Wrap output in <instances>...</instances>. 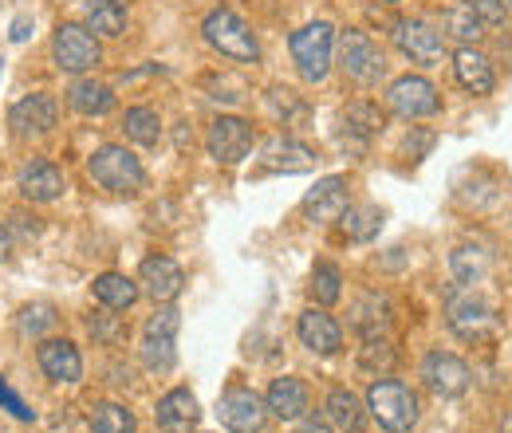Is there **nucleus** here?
Instances as JSON below:
<instances>
[{"mask_svg": "<svg viewBox=\"0 0 512 433\" xmlns=\"http://www.w3.org/2000/svg\"><path fill=\"white\" fill-rule=\"evenodd\" d=\"M20 335L24 339H40L44 331H52L56 327V308L52 304H28V308L20 311Z\"/></svg>", "mask_w": 512, "mask_h": 433, "instance_id": "f704fd0d", "label": "nucleus"}, {"mask_svg": "<svg viewBox=\"0 0 512 433\" xmlns=\"http://www.w3.org/2000/svg\"><path fill=\"white\" fill-rule=\"evenodd\" d=\"M87 331H91L95 343H107V347H115V343L127 335V327H123L119 315H91V319H87Z\"/></svg>", "mask_w": 512, "mask_h": 433, "instance_id": "e433bc0d", "label": "nucleus"}, {"mask_svg": "<svg viewBox=\"0 0 512 433\" xmlns=\"http://www.w3.org/2000/svg\"><path fill=\"white\" fill-rule=\"evenodd\" d=\"M347 213V182L343 178H323L316 182V189H308L304 197V217L327 225V221H339Z\"/></svg>", "mask_w": 512, "mask_h": 433, "instance_id": "4be33fe9", "label": "nucleus"}, {"mask_svg": "<svg viewBox=\"0 0 512 433\" xmlns=\"http://www.w3.org/2000/svg\"><path fill=\"white\" fill-rule=\"evenodd\" d=\"M12 44H24L28 36H32V16H20V20H12Z\"/></svg>", "mask_w": 512, "mask_h": 433, "instance_id": "37998d69", "label": "nucleus"}, {"mask_svg": "<svg viewBox=\"0 0 512 433\" xmlns=\"http://www.w3.org/2000/svg\"><path fill=\"white\" fill-rule=\"evenodd\" d=\"M394 347L383 343V339H367V347H363V355H359V363L367 367V371H390L394 367Z\"/></svg>", "mask_w": 512, "mask_h": 433, "instance_id": "4c0bfd02", "label": "nucleus"}, {"mask_svg": "<svg viewBox=\"0 0 512 433\" xmlns=\"http://www.w3.org/2000/svg\"><path fill=\"white\" fill-rule=\"evenodd\" d=\"M505 8H512V0H505Z\"/></svg>", "mask_w": 512, "mask_h": 433, "instance_id": "49530a36", "label": "nucleus"}, {"mask_svg": "<svg viewBox=\"0 0 512 433\" xmlns=\"http://www.w3.org/2000/svg\"><path fill=\"white\" fill-rule=\"evenodd\" d=\"M264 410L272 418H280V422H300L308 414V386L300 378H292V374L276 378L268 386V394H264Z\"/></svg>", "mask_w": 512, "mask_h": 433, "instance_id": "6ab92c4d", "label": "nucleus"}, {"mask_svg": "<svg viewBox=\"0 0 512 433\" xmlns=\"http://www.w3.org/2000/svg\"><path fill=\"white\" fill-rule=\"evenodd\" d=\"M308 292H312V300L320 304V308H331L339 296H343V276H339V268L335 264H316L312 268V284H308Z\"/></svg>", "mask_w": 512, "mask_h": 433, "instance_id": "72a5a7b5", "label": "nucleus"}, {"mask_svg": "<svg viewBox=\"0 0 512 433\" xmlns=\"http://www.w3.org/2000/svg\"><path fill=\"white\" fill-rule=\"evenodd\" d=\"M355 319H351V327L363 335V339H383L386 327H390V300L379 296V292H367L355 311H351Z\"/></svg>", "mask_w": 512, "mask_h": 433, "instance_id": "bb28decb", "label": "nucleus"}, {"mask_svg": "<svg viewBox=\"0 0 512 433\" xmlns=\"http://www.w3.org/2000/svg\"><path fill=\"white\" fill-rule=\"evenodd\" d=\"M154 422H158V430H166V433L190 430L193 422H197V398H193L186 386L162 394V398H158V410H154Z\"/></svg>", "mask_w": 512, "mask_h": 433, "instance_id": "b1692460", "label": "nucleus"}, {"mask_svg": "<svg viewBox=\"0 0 512 433\" xmlns=\"http://www.w3.org/2000/svg\"><path fill=\"white\" fill-rule=\"evenodd\" d=\"M442 36L457 40L461 48H473V44L485 36V24H481L465 4H457V8H446V12H442Z\"/></svg>", "mask_w": 512, "mask_h": 433, "instance_id": "c756f323", "label": "nucleus"}, {"mask_svg": "<svg viewBox=\"0 0 512 433\" xmlns=\"http://www.w3.org/2000/svg\"><path fill=\"white\" fill-rule=\"evenodd\" d=\"M339 221H343V229H347L351 241H371V237H379V229H383V209H375V205L351 209V205H347V213H343Z\"/></svg>", "mask_w": 512, "mask_h": 433, "instance_id": "2f4dec72", "label": "nucleus"}, {"mask_svg": "<svg viewBox=\"0 0 512 433\" xmlns=\"http://www.w3.org/2000/svg\"><path fill=\"white\" fill-rule=\"evenodd\" d=\"M501 433H512V414L505 418V422H501Z\"/></svg>", "mask_w": 512, "mask_h": 433, "instance_id": "a18cd8bd", "label": "nucleus"}, {"mask_svg": "<svg viewBox=\"0 0 512 433\" xmlns=\"http://www.w3.org/2000/svg\"><path fill=\"white\" fill-rule=\"evenodd\" d=\"M296 335L312 355H335L343 347V327L323 308H308L296 319Z\"/></svg>", "mask_w": 512, "mask_h": 433, "instance_id": "a211bd4d", "label": "nucleus"}, {"mask_svg": "<svg viewBox=\"0 0 512 433\" xmlns=\"http://www.w3.org/2000/svg\"><path fill=\"white\" fill-rule=\"evenodd\" d=\"M87 174L95 178V186L111 189L119 197H134L138 189L146 186V170L142 162L130 154L127 146H99L91 158H87Z\"/></svg>", "mask_w": 512, "mask_h": 433, "instance_id": "f03ea898", "label": "nucleus"}, {"mask_svg": "<svg viewBox=\"0 0 512 433\" xmlns=\"http://www.w3.org/2000/svg\"><path fill=\"white\" fill-rule=\"evenodd\" d=\"M138 284L127 280L123 272H103V276H95V284H91V296L103 304V308L111 311H127L134 308V300H138Z\"/></svg>", "mask_w": 512, "mask_h": 433, "instance_id": "cd10ccee", "label": "nucleus"}, {"mask_svg": "<svg viewBox=\"0 0 512 433\" xmlns=\"http://www.w3.org/2000/svg\"><path fill=\"white\" fill-rule=\"evenodd\" d=\"M83 28L103 40H119L127 32V4L123 0H91L83 12Z\"/></svg>", "mask_w": 512, "mask_h": 433, "instance_id": "a878e982", "label": "nucleus"}, {"mask_svg": "<svg viewBox=\"0 0 512 433\" xmlns=\"http://www.w3.org/2000/svg\"><path fill=\"white\" fill-rule=\"evenodd\" d=\"M390 4H394V0H390Z\"/></svg>", "mask_w": 512, "mask_h": 433, "instance_id": "de8ad7c7", "label": "nucleus"}, {"mask_svg": "<svg viewBox=\"0 0 512 433\" xmlns=\"http://www.w3.org/2000/svg\"><path fill=\"white\" fill-rule=\"evenodd\" d=\"M123 130H127L130 142H138V146H154V142L162 138V119H158L154 107H130L127 115H123Z\"/></svg>", "mask_w": 512, "mask_h": 433, "instance_id": "7c9ffc66", "label": "nucleus"}, {"mask_svg": "<svg viewBox=\"0 0 512 433\" xmlns=\"http://www.w3.org/2000/svg\"><path fill=\"white\" fill-rule=\"evenodd\" d=\"M8 256H12V237H8V229L0 225V264H4Z\"/></svg>", "mask_w": 512, "mask_h": 433, "instance_id": "c03bdc74", "label": "nucleus"}, {"mask_svg": "<svg viewBox=\"0 0 512 433\" xmlns=\"http://www.w3.org/2000/svg\"><path fill=\"white\" fill-rule=\"evenodd\" d=\"M296 433H335V430H331V422H327V418L308 414V418H300V430H296Z\"/></svg>", "mask_w": 512, "mask_h": 433, "instance_id": "79ce46f5", "label": "nucleus"}, {"mask_svg": "<svg viewBox=\"0 0 512 433\" xmlns=\"http://www.w3.org/2000/svg\"><path fill=\"white\" fill-rule=\"evenodd\" d=\"M67 103L83 119H103V115L115 111V91L107 83H99V79H79V83H71Z\"/></svg>", "mask_w": 512, "mask_h": 433, "instance_id": "5701e85b", "label": "nucleus"}, {"mask_svg": "<svg viewBox=\"0 0 512 433\" xmlns=\"http://www.w3.org/2000/svg\"><path fill=\"white\" fill-rule=\"evenodd\" d=\"M394 44L406 60L426 63V67L442 63V56H446V36L426 20H398L394 24Z\"/></svg>", "mask_w": 512, "mask_h": 433, "instance_id": "9b49d317", "label": "nucleus"}, {"mask_svg": "<svg viewBox=\"0 0 512 433\" xmlns=\"http://www.w3.org/2000/svg\"><path fill=\"white\" fill-rule=\"evenodd\" d=\"M52 60L67 75H83L91 67L103 63V48H99V36L87 32L83 24H60L56 36H52Z\"/></svg>", "mask_w": 512, "mask_h": 433, "instance_id": "0eeeda50", "label": "nucleus"}, {"mask_svg": "<svg viewBox=\"0 0 512 433\" xmlns=\"http://www.w3.org/2000/svg\"><path fill=\"white\" fill-rule=\"evenodd\" d=\"M327 422L339 426L343 433L367 430V410H363L359 394H351V390H331V394H327Z\"/></svg>", "mask_w": 512, "mask_h": 433, "instance_id": "c85d7f7f", "label": "nucleus"}, {"mask_svg": "<svg viewBox=\"0 0 512 433\" xmlns=\"http://www.w3.org/2000/svg\"><path fill=\"white\" fill-rule=\"evenodd\" d=\"M430 146H434V134H430V130H418L414 138H406V154H410V158H422Z\"/></svg>", "mask_w": 512, "mask_h": 433, "instance_id": "a19ab883", "label": "nucleus"}, {"mask_svg": "<svg viewBox=\"0 0 512 433\" xmlns=\"http://www.w3.org/2000/svg\"><path fill=\"white\" fill-rule=\"evenodd\" d=\"M178 327H182V311L178 308H158L150 319H146V331H142V367L154 374H166L174 371L178 363Z\"/></svg>", "mask_w": 512, "mask_h": 433, "instance_id": "20e7f679", "label": "nucleus"}, {"mask_svg": "<svg viewBox=\"0 0 512 433\" xmlns=\"http://www.w3.org/2000/svg\"><path fill=\"white\" fill-rule=\"evenodd\" d=\"M446 319L449 327L461 335V339H485L493 327H497V315H493V304L477 292V288H449L446 296Z\"/></svg>", "mask_w": 512, "mask_h": 433, "instance_id": "39448f33", "label": "nucleus"}, {"mask_svg": "<svg viewBox=\"0 0 512 433\" xmlns=\"http://www.w3.org/2000/svg\"><path fill=\"white\" fill-rule=\"evenodd\" d=\"M367 410L386 433H410L418 426V394L394 378H379L367 390Z\"/></svg>", "mask_w": 512, "mask_h": 433, "instance_id": "7ed1b4c3", "label": "nucleus"}, {"mask_svg": "<svg viewBox=\"0 0 512 433\" xmlns=\"http://www.w3.org/2000/svg\"><path fill=\"white\" fill-rule=\"evenodd\" d=\"M36 363H40V371L48 374L52 382H79L83 378V355H79V347L71 343V339H44L40 347H36Z\"/></svg>", "mask_w": 512, "mask_h": 433, "instance_id": "f3484780", "label": "nucleus"}, {"mask_svg": "<svg viewBox=\"0 0 512 433\" xmlns=\"http://www.w3.org/2000/svg\"><path fill=\"white\" fill-rule=\"evenodd\" d=\"M60 119V103L48 95V91H36V95H24L12 111H8V126L16 138H44L56 130Z\"/></svg>", "mask_w": 512, "mask_h": 433, "instance_id": "f8f14e48", "label": "nucleus"}, {"mask_svg": "<svg viewBox=\"0 0 512 433\" xmlns=\"http://www.w3.org/2000/svg\"><path fill=\"white\" fill-rule=\"evenodd\" d=\"M331 52H335V28L327 20H316L300 32H292V60L308 83H323L331 71Z\"/></svg>", "mask_w": 512, "mask_h": 433, "instance_id": "423d86ee", "label": "nucleus"}, {"mask_svg": "<svg viewBox=\"0 0 512 433\" xmlns=\"http://www.w3.org/2000/svg\"><path fill=\"white\" fill-rule=\"evenodd\" d=\"M0 406H4L12 418H20V422H32V418H36V414L28 410V402H24V398H20L4 378H0Z\"/></svg>", "mask_w": 512, "mask_h": 433, "instance_id": "ea45409f", "label": "nucleus"}, {"mask_svg": "<svg viewBox=\"0 0 512 433\" xmlns=\"http://www.w3.org/2000/svg\"><path fill=\"white\" fill-rule=\"evenodd\" d=\"M87 426H91V433H134V414L119 402H103L91 410Z\"/></svg>", "mask_w": 512, "mask_h": 433, "instance_id": "473e14b6", "label": "nucleus"}, {"mask_svg": "<svg viewBox=\"0 0 512 433\" xmlns=\"http://www.w3.org/2000/svg\"><path fill=\"white\" fill-rule=\"evenodd\" d=\"M386 107H390L394 115H402V119H430V115H438L442 99H438V87H434L430 79H422V75H402V79L390 83Z\"/></svg>", "mask_w": 512, "mask_h": 433, "instance_id": "9d476101", "label": "nucleus"}, {"mask_svg": "<svg viewBox=\"0 0 512 433\" xmlns=\"http://www.w3.org/2000/svg\"><path fill=\"white\" fill-rule=\"evenodd\" d=\"M449 268H453V280L457 284L477 288L493 272V252L485 245H457L449 252Z\"/></svg>", "mask_w": 512, "mask_h": 433, "instance_id": "393cba45", "label": "nucleus"}, {"mask_svg": "<svg viewBox=\"0 0 512 433\" xmlns=\"http://www.w3.org/2000/svg\"><path fill=\"white\" fill-rule=\"evenodd\" d=\"M379 130H383V115H379L371 103L347 107V134H359V142H367V138H375Z\"/></svg>", "mask_w": 512, "mask_h": 433, "instance_id": "c9c22d12", "label": "nucleus"}, {"mask_svg": "<svg viewBox=\"0 0 512 433\" xmlns=\"http://www.w3.org/2000/svg\"><path fill=\"white\" fill-rule=\"evenodd\" d=\"M256 146V130L253 123L237 119V115H221L209 123V134H205V150L213 162L221 166H241Z\"/></svg>", "mask_w": 512, "mask_h": 433, "instance_id": "6e6552de", "label": "nucleus"}, {"mask_svg": "<svg viewBox=\"0 0 512 433\" xmlns=\"http://www.w3.org/2000/svg\"><path fill=\"white\" fill-rule=\"evenodd\" d=\"M217 418H221L225 430H233V433H260L264 430V422H268V410H264V402L256 398L253 390L233 386V390L221 394V402H217Z\"/></svg>", "mask_w": 512, "mask_h": 433, "instance_id": "ddd939ff", "label": "nucleus"}, {"mask_svg": "<svg viewBox=\"0 0 512 433\" xmlns=\"http://www.w3.org/2000/svg\"><path fill=\"white\" fill-rule=\"evenodd\" d=\"M260 162H264V170H276V174H304V170H312L320 158H316V150L304 146L300 138L276 134V138H268V142L260 146Z\"/></svg>", "mask_w": 512, "mask_h": 433, "instance_id": "dca6fc26", "label": "nucleus"}, {"mask_svg": "<svg viewBox=\"0 0 512 433\" xmlns=\"http://www.w3.org/2000/svg\"><path fill=\"white\" fill-rule=\"evenodd\" d=\"M422 382H426V390H434L438 398H461V394L469 390L473 374H469V367H465L457 355H449V351H430V355L422 359Z\"/></svg>", "mask_w": 512, "mask_h": 433, "instance_id": "4468645a", "label": "nucleus"}, {"mask_svg": "<svg viewBox=\"0 0 512 433\" xmlns=\"http://www.w3.org/2000/svg\"><path fill=\"white\" fill-rule=\"evenodd\" d=\"M138 284H142V292H146L154 304H170V300L182 296L186 272H182L170 256H146V260H142V272H138Z\"/></svg>", "mask_w": 512, "mask_h": 433, "instance_id": "2eb2a0df", "label": "nucleus"}, {"mask_svg": "<svg viewBox=\"0 0 512 433\" xmlns=\"http://www.w3.org/2000/svg\"><path fill=\"white\" fill-rule=\"evenodd\" d=\"M339 67H343L347 79H355V83H363V87H375L386 75L383 52H379V48L371 44V36L359 32V28L339 32Z\"/></svg>", "mask_w": 512, "mask_h": 433, "instance_id": "1a4fd4ad", "label": "nucleus"}, {"mask_svg": "<svg viewBox=\"0 0 512 433\" xmlns=\"http://www.w3.org/2000/svg\"><path fill=\"white\" fill-rule=\"evenodd\" d=\"M453 75H457V83H461L465 91H473V95H493V87H497L493 60H489L485 52H477V48H457V52H453Z\"/></svg>", "mask_w": 512, "mask_h": 433, "instance_id": "412c9836", "label": "nucleus"}, {"mask_svg": "<svg viewBox=\"0 0 512 433\" xmlns=\"http://www.w3.org/2000/svg\"><path fill=\"white\" fill-rule=\"evenodd\" d=\"M481 24H489V28H501L505 24V0H461Z\"/></svg>", "mask_w": 512, "mask_h": 433, "instance_id": "58836bf2", "label": "nucleus"}, {"mask_svg": "<svg viewBox=\"0 0 512 433\" xmlns=\"http://www.w3.org/2000/svg\"><path fill=\"white\" fill-rule=\"evenodd\" d=\"M201 36L213 52H221L225 60L237 63H256L260 60V44H256L253 28L233 12V8H213L201 20Z\"/></svg>", "mask_w": 512, "mask_h": 433, "instance_id": "f257e3e1", "label": "nucleus"}, {"mask_svg": "<svg viewBox=\"0 0 512 433\" xmlns=\"http://www.w3.org/2000/svg\"><path fill=\"white\" fill-rule=\"evenodd\" d=\"M20 193L36 205H48V201L64 197V174L48 158H32L20 166Z\"/></svg>", "mask_w": 512, "mask_h": 433, "instance_id": "aec40b11", "label": "nucleus"}]
</instances>
